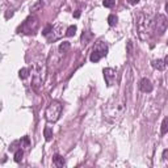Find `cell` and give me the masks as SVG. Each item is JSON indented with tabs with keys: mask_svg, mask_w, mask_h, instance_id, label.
Wrapping results in <instances>:
<instances>
[{
	"mask_svg": "<svg viewBox=\"0 0 168 168\" xmlns=\"http://www.w3.org/2000/svg\"><path fill=\"white\" fill-rule=\"evenodd\" d=\"M103 4H104L105 8H112L116 4V0H104Z\"/></svg>",
	"mask_w": 168,
	"mask_h": 168,
	"instance_id": "cell-21",
	"label": "cell"
},
{
	"mask_svg": "<svg viewBox=\"0 0 168 168\" xmlns=\"http://www.w3.org/2000/svg\"><path fill=\"white\" fill-rule=\"evenodd\" d=\"M43 135H45L46 141H51V138H53V129L50 126H46L45 129H43Z\"/></svg>",
	"mask_w": 168,
	"mask_h": 168,
	"instance_id": "cell-11",
	"label": "cell"
},
{
	"mask_svg": "<svg viewBox=\"0 0 168 168\" xmlns=\"http://www.w3.org/2000/svg\"><path fill=\"white\" fill-rule=\"evenodd\" d=\"M117 21H118V18H117L116 15H109V16H108V24H109L110 26L117 25Z\"/></svg>",
	"mask_w": 168,
	"mask_h": 168,
	"instance_id": "cell-16",
	"label": "cell"
},
{
	"mask_svg": "<svg viewBox=\"0 0 168 168\" xmlns=\"http://www.w3.org/2000/svg\"><path fill=\"white\" fill-rule=\"evenodd\" d=\"M151 66L155 68V70H159V71H163L164 68H166V63H164V60H161V59H155L151 62Z\"/></svg>",
	"mask_w": 168,
	"mask_h": 168,
	"instance_id": "cell-8",
	"label": "cell"
},
{
	"mask_svg": "<svg viewBox=\"0 0 168 168\" xmlns=\"http://www.w3.org/2000/svg\"><path fill=\"white\" fill-rule=\"evenodd\" d=\"M43 7V0H38L34 5H32V8H30V11L32 12H36V11H38L40 8H42Z\"/></svg>",
	"mask_w": 168,
	"mask_h": 168,
	"instance_id": "cell-19",
	"label": "cell"
},
{
	"mask_svg": "<svg viewBox=\"0 0 168 168\" xmlns=\"http://www.w3.org/2000/svg\"><path fill=\"white\" fill-rule=\"evenodd\" d=\"M22 156H24V151H22V148L20 147L18 150L15 151V161L16 163H20V161L22 160Z\"/></svg>",
	"mask_w": 168,
	"mask_h": 168,
	"instance_id": "cell-12",
	"label": "cell"
},
{
	"mask_svg": "<svg viewBox=\"0 0 168 168\" xmlns=\"http://www.w3.org/2000/svg\"><path fill=\"white\" fill-rule=\"evenodd\" d=\"M92 38H93V34L91 32H88V30H85V32H83V34H82V43L83 45H87Z\"/></svg>",
	"mask_w": 168,
	"mask_h": 168,
	"instance_id": "cell-9",
	"label": "cell"
},
{
	"mask_svg": "<svg viewBox=\"0 0 168 168\" xmlns=\"http://www.w3.org/2000/svg\"><path fill=\"white\" fill-rule=\"evenodd\" d=\"M74 16H75V17H76V18H78V17H79V16H80V11H79V9H78V11H76V12H75V13H74Z\"/></svg>",
	"mask_w": 168,
	"mask_h": 168,
	"instance_id": "cell-25",
	"label": "cell"
},
{
	"mask_svg": "<svg viewBox=\"0 0 168 168\" xmlns=\"http://www.w3.org/2000/svg\"><path fill=\"white\" fill-rule=\"evenodd\" d=\"M53 163L54 166H57V167H63L65 166V159L60 156V155H54V158H53Z\"/></svg>",
	"mask_w": 168,
	"mask_h": 168,
	"instance_id": "cell-10",
	"label": "cell"
},
{
	"mask_svg": "<svg viewBox=\"0 0 168 168\" xmlns=\"http://www.w3.org/2000/svg\"><path fill=\"white\" fill-rule=\"evenodd\" d=\"M167 28H168V21H167V18H166L164 15H158L156 17L154 18V21H152V29H154L155 34H156L158 37L163 36L166 33Z\"/></svg>",
	"mask_w": 168,
	"mask_h": 168,
	"instance_id": "cell-4",
	"label": "cell"
},
{
	"mask_svg": "<svg viewBox=\"0 0 168 168\" xmlns=\"http://www.w3.org/2000/svg\"><path fill=\"white\" fill-rule=\"evenodd\" d=\"M164 63H166V66H168V55L164 58Z\"/></svg>",
	"mask_w": 168,
	"mask_h": 168,
	"instance_id": "cell-26",
	"label": "cell"
},
{
	"mask_svg": "<svg viewBox=\"0 0 168 168\" xmlns=\"http://www.w3.org/2000/svg\"><path fill=\"white\" fill-rule=\"evenodd\" d=\"M127 3L134 5V4H138V3H139V0H127Z\"/></svg>",
	"mask_w": 168,
	"mask_h": 168,
	"instance_id": "cell-24",
	"label": "cell"
},
{
	"mask_svg": "<svg viewBox=\"0 0 168 168\" xmlns=\"http://www.w3.org/2000/svg\"><path fill=\"white\" fill-rule=\"evenodd\" d=\"M166 11H167V13H168V2L166 3Z\"/></svg>",
	"mask_w": 168,
	"mask_h": 168,
	"instance_id": "cell-27",
	"label": "cell"
},
{
	"mask_svg": "<svg viewBox=\"0 0 168 168\" xmlns=\"http://www.w3.org/2000/svg\"><path fill=\"white\" fill-rule=\"evenodd\" d=\"M167 43H168V42H167Z\"/></svg>",
	"mask_w": 168,
	"mask_h": 168,
	"instance_id": "cell-28",
	"label": "cell"
},
{
	"mask_svg": "<svg viewBox=\"0 0 168 168\" xmlns=\"http://www.w3.org/2000/svg\"><path fill=\"white\" fill-rule=\"evenodd\" d=\"M40 26V21L38 17L36 16H29L25 21H24L20 26H18L17 32L18 33H24V34H33L36 33V30Z\"/></svg>",
	"mask_w": 168,
	"mask_h": 168,
	"instance_id": "cell-2",
	"label": "cell"
},
{
	"mask_svg": "<svg viewBox=\"0 0 168 168\" xmlns=\"http://www.w3.org/2000/svg\"><path fill=\"white\" fill-rule=\"evenodd\" d=\"M137 29H138L139 37L143 41H146L150 37V33L152 30V21L150 18H147L145 13H139L137 17Z\"/></svg>",
	"mask_w": 168,
	"mask_h": 168,
	"instance_id": "cell-1",
	"label": "cell"
},
{
	"mask_svg": "<svg viewBox=\"0 0 168 168\" xmlns=\"http://www.w3.org/2000/svg\"><path fill=\"white\" fill-rule=\"evenodd\" d=\"M93 50H96L97 53H100V54H101V57H105V55L108 54V46L105 45L104 42L100 41V42H97V43H96V46L93 47Z\"/></svg>",
	"mask_w": 168,
	"mask_h": 168,
	"instance_id": "cell-7",
	"label": "cell"
},
{
	"mask_svg": "<svg viewBox=\"0 0 168 168\" xmlns=\"http://www.w3.org/2000/svg\"><path fill=\"white\" fill-rule=\"evenodd\" d=\"M18 76H20V79H26L29 76V68H21L18 71Z\"/></svg>",
	"mask_w": 168,
	"mask_h": 168,
	"instance_id": "cell-17",
	"label": "cell"
},
{
	"mask_svg": "<svg viewBox=\"0 0 168 168\" xmlns=\"http://www.w3.org/2000/svg\"><path fill=\"white\" fill-rule=\"evenodd\" d=\"M62 113V104L58 101H51L45 112V118L47 122H57Z\"/></svg>",
	"mask_w": 168,
	"mask_h": 168,
	"instance_id": "cell-3",
	"label": "cell"
},
{
	"mask_svg": "<svg viewBox=\"0 0 168 168\" xmlns=\"http://www.w3.org/2000/svg\"><path fill=\"white\" fill-rule=\"evenodd\" d=\"M20 142V147L21 148H28L30 146V141H29V137H22L21 141H18Z\"/></svg>",
	"mask_w": 168,
	"mask_h": 168,
	"instance_id": "cell-14",
	"label": "cell"
},
{
	"mask_svg": "<svg viewBox=\"0 0 168 168\" xmlns=\"http://www.w3.org/2000/svg\"><path fill=\"white\" fill-rule=\"evenodd\" d=\"M163 159L164 160H168V150H164L163 151Z\"/></svg>",
	"mask_w": 168,
	"mask_h": 168,
	"instance_id": "cell-23",
	"label": "cell"
},
{
	"mask_svg": "<svg viewBox=\"0 0 168 168\" xmlns=\"http://www.w3.org/2000/svg\"><path fill=\"white\" fill-rule=\"evenodd\" d=\"M139 89L142 92H145V93H150L152 89H154V87L151 84V82L148 80L147 78H143L141 82H139Z\"/></svg>",
	"mask_w": 168,
	"mask_h": 168,
	"instance_id": "cell-6",
	"label": "cell"
},
{
	"mask_svg": "<svg viewBox=\"0 0 168 168\" xmlns=\"http://www.w3.org/2000/svg\"><path fill=\"white\" fill-rule=\"evenodd\" d=\"M71 47V43L70 42H67V41H63L59 45V51L60 53H66V51H68V49Z\"/></svg>",
	"mask_w": 168,
	"mask_h": 168,
	"instance_id": "cell-13",
	"label": "cell"
},
{
	"mask_svg": "<svg viewBox=\"0 0 168 168\" xmlns=\"http://www.w3.org/2000/svg\"><path fill=\"white\" fill-rule=\"evenodd\" d=\"M12 16H13V11H12V9H8V12L5 13V18H9V17H12Z\"/></svg>",
	"mask_w": 168,
	"mask_h": 168,
	"instance_id": "cell-22",
	"label": "cell"
},
{
	"mask_svg": "<svg viewBox=\"0 0 168 168\" xmlns=\"http://www.w3.org/2000/svg\"><path fill=\"white\" fill-rule=\"evenodd\" d=\"M75 33H76V26H75V25L68 26V28H67V30H66V36H68V37L75 36Z\"/></svg>",
	"mask_w": 168,
	"mask_h": 168,
	"instance_id": "cell-18",
	"label": "cell"
},
{
	"mask_svg": "<svg viewBox=\"0 0 168 168\" xmlns=\"http://www.w3.org/2000/svg\"><path fill=\"white\" fill-rule=\"evenodd\" d=\"M160 130H161V134H167L168 133V117H166L163 120V122H161Z\"/></svg>",
	"mask_w": 168,
	"mask_h": 168,
	"instance_id": "cell-15",
	"label": "cell"
},
{
	"mask_svg": "<svg viewBox=\"0 0 168 168\" xmlns=\"http://www.w3.org/2000/svg\"><path fill=\"white\" fill-rule=\"evenodd\" d=\"M53 30H54V28H53V25H46V28H45V29H43V30H42V34H43V36H46V37H47L49 34H50V33L53 32Z\"/></svg>",
	"mask_w": 168,
	"mask_h": 168,
	"instance_id": "cell-20",
	"label": "cell"
},
{
	"mask_svg": "<svg viewBox=\"0 0 168 168\" xmlns=\"http://www.w3.org/2000/svg\"><path fill=\"white\" fill-rule=\"evenodd\" d=\"M103 74H104V79H105V83H107V85L108 87H112L114 84V80H116V70L114 68H110V67H108V68H104V71H103Z\"/></svg>",
	"mask_w": 168,
	"mask_h": 168,
	"instance_id": "cell-5",
	"label": "cell"
}]
</instances>
